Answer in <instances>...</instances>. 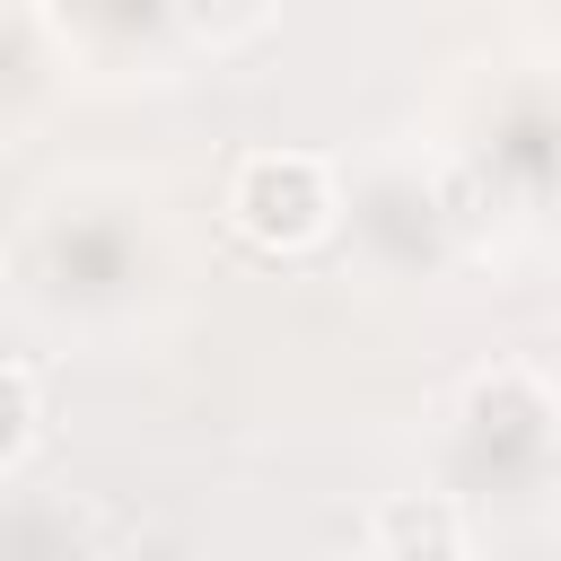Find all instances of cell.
Wrapping results in <instances>:
<instances>
[{
	"instance_id": "3957f363",
	"label": "cell",
	"mask_w": 561,
	"mask_h": 561,
	"mask_svg": "<svg viewBox=\"0 0 561 561\" xmlns=\"http://www.w3.org/2000/svg\"><path fill=\"white\" fill-rule=\"evenodd\" d=\"M18 438H26V394L0 377V447H18Z\"/></svg>"
},
{
	"instance_id": "277c9868",
	"label": "cell",
	"mask_w": 561,
	"mask_h": 561,
	"mask_svg": "<svg viewBox=\"0 0 561 561\" xmlns=\"http://www.w3.org/2000/svg\"><path fill=\"white\" fill-rule=\"evenodd\" d=\"M131 561H193V552H184V543H140Z\"/></svg>"
},
{
	"instance_id": "7a4b0ae2",
	"label": "cell",
	"mask_w": 561,
	"mask_h": 561,
	"mask_svg": "<svg viewBox=\"0 0 561 561\" xmlns=\"http://www.w3.org/2000/svg\"><path fill=\"white\" fill-rule=\"evenodd\" d=\"M377 535L394 561H456V508L447 500H394L377 517Z\"/></svg>"
},
{
	"instance_id": "6da1fadb",
	"label": "cell",
	"mask_w": 561,
	"mask_h": 561,
	"mask_svg": "<svg viewBox=\"0 0 561 561\" xmlns=\"http://www.w3.org/2000/svg\"><path fill=\"white\" fill-rule=\"evenodd\" d=\"M237 210H245L254 237H316L333 202H324V175L307 158H254L245 184H237Z\"/></svg>"
}]
</instances>
